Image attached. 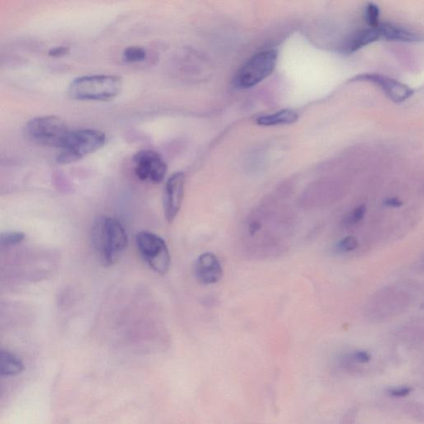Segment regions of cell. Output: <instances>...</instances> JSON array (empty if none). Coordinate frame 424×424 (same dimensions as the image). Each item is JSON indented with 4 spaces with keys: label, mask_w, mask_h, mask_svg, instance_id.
Masks as SVG:
<instances>
[{
    "label": "cell",
    "mask_w": 424,
    "mask_h": 424,
    "mask_svg": "<svg viewBox=\"0 0 424 424\" xmlns=\"http://www.w3.org/2000/svg\"><path fill=\"white\" fill-rule=\"evenodd\" d=\"M288 206L263 204L247 217L245 236L251 255L273 258L285 252L295 231L296 217Z\"/></svg>",
    "instance_id": "1"
},
{
    "label": "cell",
    "mask_w": 424,
    "mask_h": 424,
    "mask_svg": "<svg viewBox=\"0 0 424 424\" xmlns=\"http://www.w3.org/2000/svg\"><path fill=\"white\" fill-rule=\"evenodd\" d=\"M93 244L105 266L117 263L128 245V236L117 219L103 217L98 219L92 230Z\"/></svg>",
    "instance_id": "2"
},
{
    "label": "cell",
    "mask_w": 424,
    "mask_h": 424,
    "mask_svg": "<svg viewBox=\"0 0 424 424\" xmlns=\"http://www.w3.org/2000/svg\"><path fill=\"white\" fill-rule=\"evenodd\" d=\"M122 88V79L118 76L95 75L75 79L68 92L79 101H107L117 97Z\"/></svg>",
    "instance_id": "3"
},
{
    "label": "cell",
    "mask_w": 424,
    "mask_h": 424,
    "mask_svg": "<svg viewBox=\"0 0 424 424\" xmlns=\"http://www.w3.org/2000/svg\"><path fill=\"white\" fill-rule=\"evenodd\" d=\"M410 304L411 296L403 288H384L377 291L368 301L364 316L372 321H383L402 314Z\"/></svg>",
    "instance_id": "4"
},
{
    "label": "cell",
    "mask_w": 424,
    "mask_h": 424,
    "mask_svg": "<svg viewBox=\"0 0 424 424\" xmlns=\"http://www.w3.org/2000/svg\"><path fill=\"white\" fill-rule=\"evenodd\" d=\"M106 136L96 129H80L70 131L66 141L60 148L57 161L60 165L71 164L91 155L105 146Z\"/></svg>",
    "instance_id": "5"
},
{
    "label": "cell",
    "mask_w": 424,
    "mask_h": 424,
    "mask_svg": "<svg viewBox=\"0 0 424 424\" xmlns=\"http://www.w3.org/2000/svg\"><path fill=\"white\" fill-rule=\"evenodd\" d=\"M278 53L276 50L262 51L251 57L237 72L234 85L238 89H249L270 76L276 68Z\"/></svg>",
    "instance_id": "6"
},
{
    "label": "cell",
    "mask_w": 424,
    "mask_h": 424,
    "mask_svg": "<svg viewBox=\"0 0 424 424\" xmlns=\"http://www.w3.org/2000/svg\"><path fill=\"white\" fill-rule=\"evenodd\" d=\"M29 137L41 146L60 149L70 132L66 123L57 116L32 119L26 125Z\"/></svg>",
    "instance_id": "7"
},
{
    "label": "cell",
    "mask_w": 424,
    "mask_h": 424,
    "mask_svg": "<svg viewBox=\"0 0 424 424\" xmlns=\"http://www.w3.org/2000/svg\"><path fill=\"white\" fill-rule=\"evenodd\" d=\"M136 244L141 257L153 271L165 276L170 269L171 256L165 241L149 231L136 236Z\"/></svg>",
    "instance_id": "8"
},
{
    "label": "cell",
    "mask_w": 424,
    "mask_h": 424,
    "mask_svg": "<svg viewBox=\"0 0 424 424\" xmlns=\"http://www.w3.org/2000/svg\"><path fill=\"white\" fill-rule=\"evenodd\" d=\"M135 174L139 179L160 184L167 174V165L161 155L152 150H142L134 157Z\"/></svg>",
    "instance_id": "9"
},
{
    "label": "cell",
    "mask_w": 424,
    "mask_h": 424,
    "mask_svg": "<svg viewBox=\"0 0 424 424\" xmlns=\"http://www.w3.org/2000/svg\"><path fill=\"white\" fill-rule=\"evenodd\" d=\"M186 175L183 172H175L167 181L164 193L165 216L167 222H172L179 215L183 204Z\"/></svg>",
    "instance_id": "10"
},
{
    "label": "cell",
    "mask_w": 424,
    "mask_h": 424,
    "mask_svg": "<svg viewBox=\"0 0 424 424\" xmlns=\"http://www.w3.org/2000/svg\"><path fill=\"white\" fill-rule=\"evenodd\" d=\"M352 82H366L378 86L391 101L403 102L413 95V91L407 86L394 79L382 76L380 74H362L354 77Z\"/></svg>",
    "instance_id": "11"
},
{
    "label": "cell",
    "mask_w": 424,
    "mask_h": 424,
    "mask_svg": "<svg viewBox=\"0 0 424 424\" xmlns=\"http://www.w3.org/2000/svg\"><path fill=\"white\" fill-rule=\"evenodd\" d=\"M195 276L204 285L220 281L223 276V269L217 256L212 252L200 255L195 264Z\"/></svg>",
    "instance_id": "12"
},
{
    "label": "cell",
    "mask_w": 424,
    "mask_h": 424,
    "mask_svg": "<svg viewBox=\"0 0 424 424\" xmlns=\"http://www.w3.org/2000/svg\"><path fill=\"white\" fill-rule=\"evenodd\" d=\"M380 39V36L376 27L359 31L348 40L346 51L348 53L356 52V51L362 49L363 46L374 43Z\"/></svg>",
    "instance_id": "13"
},
{
    "label": "cell",
    "mask_w": 424,
    "mask_h": 424,
    "mask_svg": "<svg viewBox=\"0 0 424 424\" xmlns=\"http://www.w3.org/2000/svg\"><path fill=\"white\" fill-rule=\"evenodd\" d=\"M376 27L378 30L380 39L402 41H413L418 39L417 36L413 32L401 29V27L389 25V23H379Z\"/></svg>",
    "instance_id": "14"
},
{
    "label": "cell",
    "mask_w": 424,
    "mask_h": 424,
    "mask_svg": "<svg viewBox=\"0 0 424 424\" xmlns=\"http://www.w3.org/2000/svg\"><path fill=\"white\" fill-rule=\"evenodd\" d=\"M298 115L292 110H283L276 113L261 116L257 119V124L262 127H274V125L290 124L296 122Z\"/></svg>",
    "instance_id": "15"
},
{
    "label": "cell",
    "mask_w": 424,
    "mask_h": 424,
    "mask_svg": "<svg viewBox=\"0 0 424 424\" xmlns=\"http://www.w3.org/2000/svg\"><path fill=\"white\" fill-rule=\"evenodd\" d=\"M25 369L20 359L13 354L0 350V376H13L20 374Z\"/></svg>",
    "instance_id": "16"
},
{
    "label": "cell",
    "mask_w": 424,
    "mask_h": 424,
    "mask_svg": "<svg viewBox=\"0 0 424 424\" xmlns=\"http://www.w3.org/2000/svg\"><path fill=\"white\" fill-rule=\"evenodd\" d=\"M147 58L146 50L139 46H130L124 50L123 58L129 63H141Z\"/></svg>",
    "instance_id": "17"
},
{
    "label": "cell",
    "mask_w": 424,
    "mask_h": 424,
    "mask_svg": "<svg viewBox=\"0 0 424 424\" xmlns=\"http://www.w3.org/2000/svg\"><path fill=\"white\" fill-rule=\"evenodd\" d=\"M25 238L22 232H6L0 234V245H13L20 244Z\"/></svg>",
    "instance_id": "18"
},
{
    "label": "cell",
    "mask_w": 424,
    "mask_h": 424,
    "mask_svg": "<svg viewBox=\"0 0 424 424\" xmlns=\"http://www.w3.org/2000/svg\"><path fill=\"white\" fill-rule=\"evenodd\" d=\"M366 21L371 27H375L379 25L380 9L374 4H369L366 11Z\"/></svg>",
    "instance_id": "19"
},
{
    "label": "cell",
    "mask_w": 424,
    "mask_h": 424,
    "mask_svg": "<svg viewBox=\"0 0 424 424\" xmlns=\"http://www.w3.org/2000/svg\"><path fill=\"white\" fill-rule=\"evenodd\" d=\"M68 51L69 49L66 46H58V48L51 50L49 55L55 58L63 57V56L68 54Z\"/></svg>",
    "instance_id": "20"
},
{
    "label": "cell",
    "mask_w": 424,
    "mask_h": 424,
    "mask_svg": "<svg viewBox=\"0 0 424 424\" xmlns=\"http://www.w3.org/2000/svg\"><path fill=\"white\" fill-rule=\"evenodd\" d=\"M398 392H396V391H394V395L395 396H404V395H406L409 391V390L406 389H403L401 390H397Z\"/></svg>",
    "instance_id": "21"
}]
</instances>
